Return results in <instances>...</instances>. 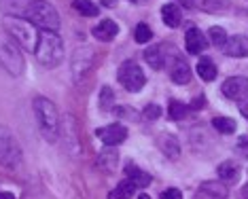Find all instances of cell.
Masks as SVG:
<instances>
[{
  "label": "cell",
  "instance_id": "6da1fadb",
  "mask_svg": "<svg viewBox=\"0 0 248 199\" xmlns=\"http://www.w3.org/2000/svg\"><path fill=\"white\" fill-rule=\"evenodd\" d=\"M34 115L41 127V134L47 142H55L60 138V115L58 108L47 98H34Z\"/></svg>",
  "mask_w": 248,
  "mask_h": 199
},
{
  "label": "cell",
  "instance_id": "7a4b0ae2",
  "mask_svg": "<svg viewBox=\"0 0 248 199\" xmlns=\"http://www.w3.org/2000/svg\"><path fill=\"white\" fill-rule=\"evenodd\" d=\"M24 19H28L32 26L47 30V32H55L60 28L58 11L47 0H30V4H28V9L24 13Z\"/></svg>",
  "mask_w": 248,
  "mask_h": 199
},
{
  "label": "cell",
  "instance_id": "3957f363",
  "mask_svg": "<svg viewBox=\"0 0 248 199\" xmlns=\"http://www.w3.org/2000/svg\"><path fill=\"white\" fill-rule=\"evenodd\" d=\"M0 68L11 77H19L24 72V55L19 43L7 30H0Z\"/></svg>",
  "mask_w": 248,
  "mask_h": 199
},
{
  "label": "cell",
  "instance_id": "277c9868",
  "mask_svg": "<svg viewBox=\"0 0 248 199\" xmlns=\"http://www.w3.org/2000/svg\"><path fill=\"white\" fill-rule=\"evenodd\" d=\"M36 58L45 68H55L64 58V43L58 36V32H47L41 30L38 34V45H36Z\"/></svg>",
  "mask_w": 248,
  "mask_h": 199
},
{
  "label": "cell",
  "instance_id": "5b68a950",
  "mask_svg": "<svg viewBox=\"0 0 248 199\" xmlns=\"http://www.w3.org/2000/svg\"><path fill=\"white\" fill-rule=\"evenodd\" d=\"M4 28H7V32L11 34V36L17 41L21 47L30 49V51H36V45H38V34L28 19H24V17H4Z\"/></svg>",
  "mask_w": 248,
  "mask_h": 199
},
{
  "label": "cell",
  "instance_id": "8992f818",
  "mask_svg": "<svg viewBox=\"0 0 248 199\" xmlns=\"http://www.w3.org/2000/svg\"><path fill=\"white\" fill-rule=\"evenodd\" d=\"M21 163V149L15 136L0 125V166L15 169Z\"/></svg>",
  "mask_w": 248,
  "mask_h": 199
},
{
  "label": "cell",
  "instance_id": "52a82bcc",
  "mask_svg": "<svg viewBox=\"0 0 248 199\" xmlns=\"http://www.w3.org/2000/svg\"><path fill=\"white\" fill-rule=\"evenodd\" d=\"M117 78H119V83L127 89V92H140L146 83L144 72L140 70V66L134 64V61H123Z\"/></svg>",
  "mask_w": 248,
  "mask_h": 199
},
{
  "label": "cell",
  "instance_id": "ba28073f",
  "mask_svg": "<svg viewBox=\"0 0 248 199\" xmlns=\"http://www.w3.org/2000/svg\"><path fill=\"white\" fill-rule=\"evenodd\" d=\"M95 136L104 142V146H117L127 138V129L119 123H112V125H106V127L95 129Z\"/></svg>",
  "mask_w": 248,
  "mask_h": 199
},
{
  "label": "cell",
  "instance_id": "9c48e42d",
  "mask_svg": "<svg viewBox=\"0 0 248 199\" xmlns=\"http://www.w3.org/2000/svg\"><path fill=\"white\" fill-rule=\"evenodd\" d=\"M221 92L225 98L229 100H242L248 95V78L246 77H229L227 81L221 85Z\"/></svg>",
  "mask_w": 248,
  "mask_h": 199
},
{
  "label": "cell",
  "instance_id": "30bf717a",
  "mask_svg": "<svg viewBox=\"0 0 248 199\" xmlns=\"http://www.w3.org/2000/svg\"><path fill=\"white\" fill-rule=\"evenodd\" d=\"M229 191L223 183H204L195 191V199H227Z\"/></svg>",
  "mask_w": 248,
  "mask_h": 199
},
{
  "label": "cell",
  "instance_id": "8fae6325",
  "mask_svg": "<svg viewBox=\"0 0 248 199\" xmlns=\"http://www.w3.org/2000/svg\"><path fill=\"white\" fill-rule=\"evenodd\" d=\"M185 47H187V51L191 55H197V53H202V51L208 47V41H206L204 34H202V30H197V28H189L187 34H185Z\"/></svg>",
  "mask_w": 248,
  "mask_h": 199
},
{
  "label": "cell",
  "instance_id": "7c38bea8",
  "mask_svg": "<svg viewBox=\"0 0 248 199\" xmlns=\"http://www.w3.org/2000/svg\"><path fill=\"white\" fill-rule=\"evenodd\" d=\"M223 53L229 58H248V38L246 36H231L223 47Z\"/></svg>",
  "mask_w": 248,
  "mask_h": 199
},
{
  "label": "cell",
  "instance_id": "4fadbf2b",
  "mask_svg": "<svg viewBox=\"0 0 248 199\" xmlns=\"http://www.w3.org/2000/svg\"><path fill=\"white\" fill-rule=\"evenodd\" d=\"M170 78L176 85H187L191 81V68L183 58L174 60L170 64Z\"/></svg>",
  "mask_w": 248,
  "mask_h": 199
},
{
  "label": "cell",
  "instance_id": "5bb4252c",
  "mask_svg": "<svg viewBox=\"0 0 248 199\" xmlns=\"http://www.w3.org/2000/svg\"><path fill=\"white\" fill-rule=\"evenodd\" d=\"M144 60L153 70H161L163 66H168V58H166V47L163 45H155L144 51Z\"/></svg>",
  "mask_w": 248,
  "mask_h": 199
},
{
  "label": "cell",
  "instance_id": "9a60e30c",
  "mask_svg": "<svg viewBox=\"0 0 248 199\" xmlns=\"http://www.w3.org/2000/svg\"><path fill=\"white\" fill-rule=\"evenodd\" d=\"M85 47L77 49L75 51V58H72V75H75V78L78 81L83 75H85V70H89L92 68V61H93V53H89L85 60H83V55H85Z\"/></svg>",
  "mask_w": 248,
  "mask_h": 199
},
{
  "label": "cell",
  "instance_id": "2e32d148",
  "mask_svg": "<svg viewBox=\"0 0 248 199\" xmlns=\"http://www.w3.org/2000/svg\"><path fill=\"white\" fill-rule=\"evenodd\" d=\"M117 32H119V26L115 24L112 19H102L98 26L92 30V34L98 41H102V43H108V41H112V38L117 36Z\"/></svg>",
  "mask_w": 248,
  "mask_h": 199
},
{
  "label": "cell",
  "instance_id": "e0dca14e",
  "mask_svg": "<svg viewBox=\"0 0 248 199\" xmlns=\"http://www.w3.org/2000/svg\"><path fill=\"white\" fill-rule=\"evenodd\" d=\"M117 161H119V153H117L115 146H112V149H104L98 155V168L102 169V172H106V174L115 172Z\"/></svg>",
  "mask_w": 248,
  "mask_h": 199
},
{
  "label": "cell",
  "instance_id": "ac0fdd59",
  "mask_svg": "<svg viewBox=\"0 0 248 199\" xmlns=\"http://www.w3.org/2000/svg\"><path fill=\"white\" fill-rule=\"evenodd\" d=\"M125 176L134 186H149L151 184V174H146L144 169H140L138 166H134V163H127L125 166Z\"/></svg>",
  "mask_w": 248,
  "mask_h": 199
},
{
  "label": "cell",
  "instance_id": "d6986e66",
  "mask_svg": "<svg viewBox=\"0 0 248 199\" xmlns=\"http://www.w3.org/2000/svg\"><path fill=\"white\" fill-rule=\"evenodd\" d=\"M161 19H163V24L166 26H170V28H176L180 26V21H183V13H180V7L178 4H163L161 7Z\"/></svg>",
  "mask_w": 248,
  "mask_h": 199
},
{
  "label": "cell",
  "instance_id": "ffe728a7",
  "mask_svg": "<svg viewBox=\"0 0 248 199\" xmlns=\"http://www.w3.org/2000/svg\"><path fill=\"white\" fill-rule=\"evenodd\" d=\"M30 0H0V9L11 17H24Z\"/></svg>",
  "mask_w": 248,
  "mask_h": 199
},
{
  "label": "cell",
  "instance_id": "44dd1931",
  "mask_svg": "<svg viewBox=\"0 0 248 199\" xmlns=\"http://www.w3.org/2000/svg\"><path fill=\"white\" fill-rule=\"evenodd\" d=\"M197 75H200L202 81H214L218 75V70H217V66H214V61L210 58H202L200 61H197Z\"/></svg>",
  "mask_w": 248,
  "mask_h": 199
},
{
  "label": "cell",
  "instance_id": "7402d4cb",
  "mask_svg": "<svg viewBox=\"0 0 248 199\" xmlns=\"http://www.w3.org/2000/svg\"><path fill=\"white\" fill-rule=\"evenodd\" d=\"M134 191H136V186L129 183V180H123V183H119L108 193V199H129L134 195Z\"/></svg>",
  "mask_w": 248,
  "mask_h": 199
},
{
  "label": "cell",
  "instance_id": "603a6c76",
  "mask_svg": "<svg viewBox=\"0 0 248 199\" xmlns=\"http://www.w3.org/2000/svg\"><path fill=\"white\" fill-rule=\"evenodd\" d=\"M159 142H161V151H163V155H168L170 159H176V157L180 155L178 140L174 138V136H163Z\"/></svg>",
  "mask_w": 248,
  "mask_h": 199
},
{
  "label": "cell",
  "instance_id": "cb8c5ba5",
  "mask_svg": "<svg viewBox=\"0 0 248 199\" xmlns=\"http://www.w3.org/2000/svg\"><path fill=\"white\" fill-rule=\"evenodd\" d=\"M212 127L217 129L218 134L229 136V134L235 132V121L233 119H227V117H214L212 119Z\"/></svg>",
  "mask_w": 248,
  "mask_h": 199
},
{
  "label": "cell",
  "instance_id": "d4e9b609",
  "mask_svg": "<svg viewBox=\"0 0 248 199\" xmlns=\"http://www.w3.org/2000/svg\"><path fill=\"white\" fill-rule=\"evenodd\" d=\"M240 176V169H238V166L235 163H231V161H223L221 166H218V178L221 180H235Z\"/></svg>",
  "mask_w": 248,
  "mask_h": 199
},
{
  "label": "cell",
  "instance_id": "484cf974",
  "mask_svg": "<svg viewBox=\"0 0 248 199\" xmlns=\"http://www.w3.org/2000/svg\"><path fill=\"white\" fill-rule=\"evenodd\" d=\"M72 9L78 11L83 17L98 15V7H95V2H92V0H75V2H72Z\"/></svg>",
  "mask_w": 248,
  "mask_h": 199
},
{
  "label": "cell",
  "instance_id": "4316f807",
  "mask_svg": "<svg viewBox=\"0 0 248 199\" xmlns=\"http://www.w3.org/2000/svg\"><path fill=\"white\" fill-rule=\"evenodd\" d=\"M197 7L208 11V13H217V11H225L229 7V0H195Z\"/></svg>",
  "mask_w": 248,
  "mask_h": 199
},
{
  "label": "cell",
  "instance_id": "83f0119b",
  "mask_svg": "<svg viewBox=\"0 0 248 199\" xmlns=\"http://www.w3.org/2000/svg\"><path fill=\"white\" fill-rule=\"evenodd\" d=\"M100 108L102 110H112L115 108V92H112L108 85H104L100 89Z\"/></svg>",
  "mask_w": 248,
  "mask_h": 199
},
{
  "label": "cell",
  "instance_id": "f1b7e54d",
  "mask_svg": "<svg viewBox=\"0 0 248 199\" xmlns=\"http://www.w3.org/2000/svg\"><path fill=\"white\" fill-rule=\"evenodd\" d=\"M189 112V106H185L183 102L178 100H172L170 106H168V115H170V119H174V121H180V119H185Z\"/></svg>",
  "mask_w": 248,
  "mask_h": 199
},
{
  "label": "cell",
  "instance_id": "f546056e",
  "mask_svg": "<svg viewBox=\"0 0 248 199\" xmlns=\"http://www.w3.org/2000/svg\"><path fill=\"white\" fill-rule=\"evenodd\" d=\"M227 38H229L227 32H225L221 26H212V28H210V41L214 43V47H225Z\"/></svg>",
  "mask_w": 248,
  "mask_h": 199
},
{
  "label": "cell",
  "instance_id": "4dcf8cb0",
  "mask_svg": "<svg viewBox=\"0 0 248 199\" xmlns=\"http://www.w3.org/2000/svg\"><path fill=\"white\" fill-rule=\"evenodd\" d=\"M134 38H136V43L146 45L151 38H153V32H151V28L146 26V24H138L136 26V32H134Z\"/></svg>",
  "mask_w": 248,
  "mask_h": 199
},
{
  "label": "cell",
  "instance_id": "1f68e13d",
  "mask_svg": "<svg viewBox=\"0 0 248 199\" xmlns=\"http://www.w3.org/2000/svg\"><path fill=\"white\" fill-rule=\"evenodd\" d=\"M115 115L121 119H129V121H138V112L132 106H115Z\"/></svg>",
  "mask_w": 248,
  "mask_h": 199
},
{
  "label": "cell",
  "instance_id": "d6a6232c",
  "mask_svg": "<svg viewBox=\"0 0 248 199\" xmlns=\"http://www.w3.org/2000/svg\"><path fill=\"white\" fill-rule=\"evenodd\" d=\"M142 115H144V119H149V121H157V119L161 117V108L157 104H149L142 110Z\"/></svg>",
  "mask_w": 248,
  "mask_h": 199
},
{
  "label": "cell",
  "instance_id": "836d02e7",
  "mask_svg": "<svg viewBox=\"0 0 248 199\" xmlns=\"http://www.w3.org/2000/svg\"><path fill=\"white\" fill-rule=\"evenodd\" d=\"M235 153L242 157V159H248V134L242 136L238 140V144H235Z\"/></svg>",
  "mask_w": 248,
  "mask_h": 199
},
{
  "label": "cell",
  "instance_id": "e575fe53",
  "mask_svg": "<svg viewBox=\"0 0 248 199\" xmlns=\"http://www.w3.org/2000/svg\"><path fill=\"white\" fill-rule=\"evenodd\" d=\"M161 199H183V193H180V189H166L161 191Z\"/></svg>",
  "mask_w": 248,
  "mask_h": 199
},
{
  "label": "cell",
  "instance_id": "d590c367",
  "mask_svg": "<svg viewBox=\"0 0 248 199\" xmlns=\"http://www.w3.org/2000/svg\"><path fill=\"white\" fill-rule=\"evenodd\" d=\"M202 106H204V95H197L193 100V104H191V108H202Z\"/></svg>",
  "mask_w": 248,
  "mask_h": 199
},
{
  "label": "cell",
  "instance_id": "8d00e7d4",
  "mask_svg": "<svg viewBox=\"0 0 248 199\" xmlns=\"http://www.w3.org/2000/svg\"><path fill=\"white\" fill-rule=\"evenodd\" d=\"M240 112L248 119V100H246V102H240Z\"/></svg>",
  "mask_w": 248,
  "mask_h": 199
},
{
  "label": "cell",
  "instance_id": "74e56055",
  "mask_svg": "<svg viewBox=\"0 0 248 199\" xmlns=\"http://www.w3.org/2000/svg\"><path fill=\"white\" fill-rule=\"evenodd\" d=\"M176 2H180V4H183V7H187V9L195 7V0H176Z\"/></svg>",
  "mask_w": 248,
  "mask_h": 199
},
{
  "label": "cell",
  "instance_id": "f35d334b",
  "mask_svg": "<svg viewBox=\"0 0 248 199\" xmlns=\"http://www.w3.org/2000/svg\"><path fill=\"white\" fill-rule=\"evenodd\" d=\"M117 2H119V0H102V4H104V7H108V9H110V7H115Z\"/></svg>",
  "mask_w": 248,
  "mask_h": 199
},
{
  "label": "cell",
  "instance_id": "ab89813d",
  "mask_svg": "<svg viewBox=\"0 0 248 199\" xmlns=\"http://www.w3.org/2000/svg\"><path fill=\"white\" fill-rule=\"evenodd\" d=\"M0 199H15L11 193H0Z\"/></svg>",
  "mask_w": 248,
  "mask_h": 199
},
{
  "label": "cell",
  "instance_id": "60d3db41",
  "mask_svg": "<svg viewBox=\"0 0 248 199\" xmlns=\"http://www.w3.org/2000/svg\"><path fill=\"white\" fill-rule=\"evenodd\" d=\"M129 2H134V4H142V2H146V0H129Z\"/></svg>",
  "mask_w": 248,
  "mask_h": 199
},
{
  "label": "cell",
  "instance_id": "b9f144b4",
  "mask_svg": "<svg viewBox=\"0 0 248 199\" xmlns=\"http://www.w3.org/2000/svg\"><path fill=\"white\" fill-rule=\"evenodd\" d=\"M138 199H151V197H149V195H140Z\"/></svg>",
  "mask_w": 248,
  "mask_h": 199
}]
</instances>
